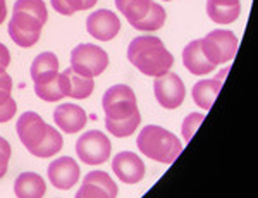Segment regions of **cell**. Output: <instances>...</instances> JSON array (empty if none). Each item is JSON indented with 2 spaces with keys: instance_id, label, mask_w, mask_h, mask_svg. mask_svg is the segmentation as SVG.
<instances>
[{
  "instance_id": "13",
  "label": "cell",
  "mask_w": 258,
  "mask_h": 198,
  "mask_svg": "<svg viewBox=\"0 0 258 198\" xmlns=\"http://www.w3.org/2000/svg\"><path fill=\"white\" fill-rule=\"evenodd\" d=\"M112 171L126 184H136L147 174L143 160L133 152H119L112 160Z\"/></svg>"
},
{
  "instance_id": "32",
  "label": "cell",
  "mask_w": 258,
  "mask_h": 198,
  "mask_svg": "<svg viewBox=\"0 0 258 198\" xmlns=\"http://www.w3.org/2000/svg\"><path fill=\"white\" fill-rule=\"evenodd\" d=\"M11 64V52L4 43H0V73L6 71Z\"/></svg>"
},
{
  "instance_id": "27",
  "label": "cell",
  "mask_w": 258,
  "mask_h": 198,
  "mask_svg": "<svg viewBox=\"0 0 258 198\" xmlns=\"http://www.w3.org/2000/svg\"><path fill=\"white\" fill-rule=\"evenodd\" d=\"M203 121H205V115L200 112H191L186 115L184 122H182V138H184V142H189L193 138V135L197 133V129L202 126Z\"/></svg>"
},
{
  "instance_id": "29",
  "label": "cell",
  "mask_w": 258,
  "mask_h": 198,
  "mask_svg": "<svg viewBox=\"0 0 258 198\" xmlns=\"http://www.w3.org/2000/svg\"><path fill=\"white\" fill-rule=\"evenodd\" d=\"M11 145L6 138L0 136V179L6 176L7 167H9V160H11Z\"/></svg>"
},
{
  "instance_id": "8",
  "label": "cell",
  "mask_w": 258,
  "mask_h": 198,
  "mask_svg": "<svg viewBox=\"0 0 258 198\" xmlns=\"http://www.w3.org/2000/svg\"><path fill=\"white\" fill-rule=\"evenodd\" d=\"M153 92H155L157 102L164 107V109L174 110L184 102L186 97V88L184 83L181 81V78L176 73L167 71L162 76L155 78V83H153Z\"/></svg>"
},
{
  "instance_id": "7",
  "label": "cell",
  "mask_w": 258,
  "mask_h": 198,
  "mask_svg": "<svg viewBox=\"0 0 258 198\" xmlns=\"http://www.w3.org/2000/svg\"><path fill=\"white\" fill-rule=\"evenodd\" d=\"M41 28H43V24L36 18L26 14V12L12 11L7 30H9V36L16 45H19L23 48H30L38 43Z\"/></svg>"
},
{
  "instance_id": "12",
  "label": "cell",
  "mask_w": 258,
  "mask_h": 198,
  "mask_svg": "<svg viewBox=\"0 0 258 198\" xmlns=\"http://www.w3.org/2000/svg\"><path fill=\"white\" fill-rule=\"evenodd\" d=\"M50 184L57 189H71L78 183L81 169L73 157H60L53 160L47 169Z\"/></svg>"
},
{
  "instance_id": "33",
  "label": "cell",
  "mask_w": 258,
  "mask_h": 198,
  "mask_svg": "<svg viewBox=\"0 0 258 198\" xmlns=\"http://www.w3.org/2000/svg\"><path fill=\"white\" fill-rule=\"evenodd\" d=\"M7 18V6H6V0H0V24L6 21Z\"/></svg>"
},
{
  "instance_id": "3",
  "label": "cell",
  "mask_w": 258,
  "mask_h": 198,
  "mask_svg": "<svg viewBox=\"0 0 258 198\" xmlns=\"http://www.w3.org/2000/svg\"><path fill=\"white\" fill-rule=\"evenodd\" d=\"M200 43L205 57L215 68L220 64H227L229 60L234 59L238 52V36L229 30L210 31L205 38L200 40Z\"/></svg>"
},
{
  "instance_id": "14",
  "label": "cell",
  "mask_w": 258,
  "mask_h": 198,
  "mask_svg": "<svg viewBox=\"0 0 258 198\" xmlns=\"http://www.w3.org/2000/svg\"><path fill=\"white\" fill-rule=\"evenodd\" d=\"M35 81V93L43 102H59L68 97V86H66L64 74L59 71H50L40 74Z\"/></svg>"
},
{
  "instance_id": "19",
  "label": "cell",
  "mask_w": 258,
  "mask_h": 198,
  "mask_svg": "<svg viewBox=\"0 0 258 198\" xmlns=\"http://www.w3.org/2000/svg\"><path fill=\"white\" fill-rule=\"evenodd\" d=\"M66 78V86H68V97H73L76 100H85L88 98L95 90V81L93 78L83 76V74L76 73L73 68H68L64 73Z\"/></svg>"
},
{
  "instance_id": "25",
  "label": "cell",
  "mask_w": 258,
  "mask_h": 198,
  "mask_svg": "<svg viewBox=\"0 0 258 198\" xmlns=\"http://www.w3.org/2000/svg\"><path fill=\"white\" fill-rule=\"evenodd\" d=\"M50 71H59V59L53 52H41L40 55L35 57L31 64V78L36 80L40 74Z\"/></svg>"
},
{
  "instance_id": "24",
  "label": "cell",
  "mask_w": 258,
  "mask_h": 198,
  "mask_svg": "<svg viewBox=\"0 0 258 198\" xmlns=\"http://www.w3.org/2000/svg\"><path fill=\"white\" fill-rule=\"evenodd\" d=\"M165 18H167V14H165L164 7L157 2H152V9H150L148 14L145 16L143 21H141L140 24H136L135 30H138V31H157L165 24Z\"/></svg>"
},
{
  "instance_id": "9",
  "label": "cell",
  "mask_w": 258,
  "mask_h": 198,
  "mask_svg": "<svg viewBox=\"0 0 258 198\" xmlns=\"http://www.w3.org/2000/svg\"><path fill=\"white\" fill-rule=\"evenodd\" d=\"M16 131L21 140V143L24 145L30 154H33L36 147L40 145V142L45 138L48 131V124L41 119V115L36 112H24L18 119L16 124Z\"/></svg>"
},
{
  "instance_id": "21",
  "label": "cell",
  "mask_w": 258,
  "mask_h": 198,
  "mask_svg": "<svg viewBox=\"0 0 258 198\" xmlns=\"http://www.w3.org/2000/svg\"><path fill=\"white\" fill-rule=\"evenodd\" d=\"M153 0H115L119 12H122L124 18L127 19L133 28L140 24L152 9Z\"/></svg>"
},
{
  "instance_id": "30",
  "label": "cell",
  "mask_w": 258,
  "mask_h": 198,
  "mask_svg": "<svg viewBox=\"0 0 258 198\" xmlns=\"http://www.w3.org/2000/svg\"><path fill=\"white\" fill-rule=\"evenodd\" d=\"M11 92H12V80L6 71L0 73V105L6 104L7 100H11Z\"/></svg>"
},
{
  "instance_id": "22",
  "label": "cell",
  "mask_w": 258,
  "mask_h": 198,
  "mask_svg": "<svg viewBox=\"0 0 258 198\" xmlns=\"http://www.w3.org/2000/svg\"><path fill=\"white\" fill-rule=\"evenodd\" d=\"M140 122H141L140 110H136L135 114H131L129 117H124V119L105 117L107 131H109L112 136H115V138H126V136H131L136 131V127L140 126Z\"/></svg>"
},
{
  "instance_id": "31",
  "label": "cell",
  "mask_w": 258,
  "mask_h": 198,
  "mask_svg": "<svg viewBox=\"0 0 258 198\" xmlns=\"http://www.w3.org/2000/svg\"><path fill=\"white\" fill-rule=\"evenodd\" d=\"M16 110H18V105H16L14 98H11V100H7L6 104L0 105V124L11 121V119L16 115Z\"/></svg>"
},
{
  "instance_id": "26",
  "label": "cell",
  "mask_w": 258,
  "mask_h": 198,
  "mask_svg": "<svg viewBox=\"0 0 258 198\" xmlns=\"http://www.w3.org/2000/svg\"><path fill=\"white\" fill-rule=\"evenodd\" d=\"M14 11L26 12V14H30V16H33V18L38 19L43 26H45V23H47V19H48L47 6H45L43 0H16Z\"/></svg>"
},
{
  "instance_id": "23",
  "label": "cell",
  "mask_w": 258,
  "mask_h": 198,
  "mask_svg": "<svg viewBox=\"0 0 258 198\" xmlns=\"http://www.w3.org/2000/svg\"><path fill=\"white\" fill-rule=\"evenodd\" d=\"M62 145H64V138L55 127L48 126V131L45 135V138L40 142V145L33 150L31 155L40 157V159H48V157H53L55 154H59L62 150Z\"/></svg>"
},
{
  "instance_id": "4",
  "label": "cell",
  "mask_w": 258,
  "mask_h": 198,
  "mask_svg": "<svg viewBox=\"0 0 258 198\" xmlns=\"http://www.w3.org/2000/svg\"><path fill=\"white\" fill-rule=\"evenodd\" d=\"M109 65V53L98 45L81 43L71 52V68L83 76H100Z\"/></svg>"
},
{
  "instance_id": "2",
  "label": "cell",
  "mask_w": 258,
  "mask_h": 198,
  "mask_svg": "<svg viewBox=\"0 0 258 198\" xmlns=\"http://www.w3.org/2000/svg\"><path fill=\"white\" fill-rule=\"evenodd\" d=\"M136 145L141 154L160 164H172L182 152L181 140L165 127L155 124H148L141 129Z\"/></svg>"
},
{
  "instance_id": "10",
  "label": "cell",
  "mask_w": 258,
  "mask_h": 198,
  "mask_svg": "<svg viewBox=\"0 0 258 198\" xmlns=\"http://www.w3.org/2000/svg\"><path fill=\"white\" fill-rule=\"evenodd\" d=\"M119 195L117 184L103 171H91L85 176L76 198H115Z\"/></svg>"
},
{
  "instance_id": "17",
  "label": "cell",
  "mask_w": 258,
  "mask_h": 198,
  "mask_svg": "<svg viewBox=\"0 0 258 198\" xmlns=\"http://www.w3.org/2000/svg\"><path fill=\"white\" fill-rule=\"evenodd\" d=\"M207 14L215 24H231L241 14V0H207Z\"/></svg>"
},
{
  "instance_id": "6",
  "label": "cell",
  "mask_w": 258,
  "mask_h": 198,
  "mask_svg": "<svg viewBox=\"0 0 258 198\" xmlns=\"http://www.w3.org/2000/svg\"><path fill=\"white\" fill-rule=\"evenodd\" d=\"M102 109L105 117L109 119H124L138 110V102L133 88L127 85H114L103 93Z\"/></svg>"
},
{
  "instance_id": "35",
  "label": "cell",
  "mask_w": 258,
  "mask_h": 198,
  "mask_svg": "<svg viewBox=\"0 0 258 198\" xmlns=\"http://www.w3.org/2000/svg\"><path fill=\"white\" fill-rule=\"evenodd\" d=\"M165 2H170V0H165Z\"/></svg>"
},
{
  "instance_id": "11",
  "label": "cell",
  "mask_w": 258,
  "mask_h": 198,
  "mask_svg": "<svg viewBox=\"0 0 258 198\" xmlns=\"http://www.w3.org/2000/svg\"><path fill=\"white\" fill-rule=\"evenodd\" d=\"M86 31L100 42L114 40L120 31V21L115 12L109 9H98L91 12L86 19Z\"/></svg>"
},
{
  "instance_id": "1",
  "label": "cell",
  "mask_w": 258,
  "mask_h": 198,
  "mask_svg": "<svg viewBox=\"0 0 258 198\" xmlns=\"http://www.w3.org/2000/svg\"><path fill=\"white\" fill-rule=\"evenodd\" d=\"M127 60L150 78H159L174 65V55L165 48L164 42L148 35L133 38L127 47Z\"/></svg>"
},
{
  "instance_id": "20",
  "label": "cell",
  "mask_w": 258,
  "mask_h": 198,
  "mask_svg": "<svg viewBox=\"0 0 258 198\" xmlns=\"http://www.w3.org/2000/svg\"><path fill=\"white\" fill-rule=\"evenodd\" d=\"M220 90H222V81H219L217 78H215V80L198 81V83L193 86L195 104L203 110H210L215 98H217V95L220 93Z\"/></svg>"
},
{
  "instance_id": "28",
  "label": "cell",
  "mask_w": 258,
  "mask_h": 198,
  "mask_svg": "<svg viewBox=\"0 0 258 198\" xmlns=\"http://www.w3.org/2000/svg\"><path fill=\"white\" fill-rule=\"evenodd\" d=\"M50 4L62 16H73L74 12L83 11V0H50Z\"/></svg>"
},
{
  "instance_id": "34",
  "label": "cell",
  "mask_w": 258,
  "mask_h": 198,
  "mask_svg": "<svg viewBox=\"0 0 258 198\" xmlns=\"http://www.w3.org/2000/svg\"><path fill=\"white\" fill-rule=\"evenodd\" d=\"M98 0H83V11H90Z\"/></svg>"
},
{
  "instance_id": "15",
  "label": "cell",
  "mask_w": 258,
  "mask_h": 198,
  "mask_svg": "<svg viewBox=\"0 0 258 198\" xmlns=\"http://www.w3.org/2000/svg\"><path fill=\"white\" fill-rule=\"evenodd\" d=\"M53 121L66 135H74L86 126V112L76 104H62L53 110Z\"/></svg>"
},
{
  "instance_id": "18",
  "label": "cell",
  "mask_w": 258,
  "mask_h": 198,
  "mask_svg": "<svg viewBox=\"0 0 258 198\" xmlns=\"http://www.w3.org/2000/svg\"><path fill=\"white\" fill-rule=\"evenodd\" d=\"M47 193V183L36 172H23L14 183V195L18 198H41Z\"/></svg>"
},
{
  "instance_id": "16",
  "label": "cell",
  "mask_w": 258,
  "mask_h": 198,
  "mask_svg": "<svg viewBox=\"0 0 258 198\" xmlns=\"http://www.w3.org/2000/svg\"><path fill=\"white\" fill-rule=\"evenodd\" d=\"M182 64L195 76H205V74L215 71V65L203 53L200 40H193L184 47V50H182Z\"/></svg>"
},
{
  "instance_id": "5",
  "label": "cell",
  "mask_w": 258,
  "mask_h": 198,
  "mask_svg": "<svg viewBox=\"0 0 258 198\" xmlns=\"http://www.w3.org/2000/svg\"><path fill=\"white\" fill-rule=\"evenodd\" d=\"M110 140L102 131L91 129L81 135L76 142L78 159L86 166H100L110 159Z\"/></svg>"
}]
</instances>
